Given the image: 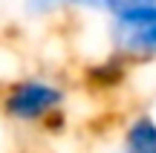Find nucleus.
Instances as JSON below:
<instances>
[{
  "label": "nucleus",
  "instance_id": "obj_1",
  "mask_svg": "<svg viewBox=\"0 0 156 153\" xmlns=\"http://www.w3.org/2000/svg\"><path fill=\"white\" fill-rule=\"evenodd\" d=\"M0 119L17 130L61 133L69 121V84L44 69L15 75L0 87Z\"/></svg>",
  "mask_w": 156,
  "mask_h": 153
},
{
  "label": "nucleus",
  "instance_id": "obj_2",
  "mask_svg": "<svg viewBox=\"0 0 156 153\" xmlns=\"http://www.w3.org/2000/svg\"><path fill=\"white\" fill-rule=\"evenodd\" d=\"M107 26V49L116 52L130 67L156 64V6L122 12V15L104 17Z\"/></svg>",
  "mask_w": 156,
  "mask_h": 153
},
{
  "label": "nucleus",
  "instance_id": "obj_3",
  "mask_svg": "<svg viewBox=\"0 0 156 153\" xmlns=\"http://www.w3.org/2000/svg\"><path fill=\"white\" fill-rule=\"evenodd\" d=\"M101 153H156V113L133 110L122 121L116 142Z\"/></svg>",
  "mask_w": 156,
  "mask_h": 153
},
{
  "label": "nucleus",
  "instance_id": "obj_4",
  "mask_svg": "<svg viewBox=\"0 0 156 153\" xmlns=\"http://www.w3.org/2000/svg\"><path fill=\"white\" fill-rule=\"evenodd\" d=\"M130 67L124 58H119L116 52L107 49L101 58H93V61L84 67V84L95 92V96H113V92L124 90V84L130 81Z\"/></svg>",
  "mask_w": 156,
  "mask_h": 153
},
{
  "label": "nucleus",
  "instance_id": "obj_5",
  "mask_svg": "<svg viewBox=\"0 0 156 153\" xmlns=\"http://www.w3.org/2000/svg\"><path fill=\"white\" fill-rule=\"evenodd\" d=\"M23 15L32 20L101 15V0H23Z\"/></svg>",
  "mask_w": 156,
  "mask_h": 153
},
{
  "label": "nucleus",
  "instance_id": "obj_6",
  "mask_svg": "<svg viewBox=\"0 0 156 153\" xmlns=\"http://www.w3.org/2000/svg\"><path fill=\"white\" fill-rule=\"evenodd\" d=\"M145 6H156V0H101V17H113L122 12L145 9Z\"/></svg>",
  "mask_w": 156,
  "mask_h": 153
}]
</instances>
